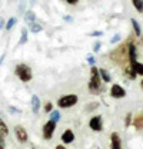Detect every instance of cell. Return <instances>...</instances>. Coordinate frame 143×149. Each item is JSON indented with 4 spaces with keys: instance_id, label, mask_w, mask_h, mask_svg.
<instances>
[{
    "instance_id": "obj_26",
    "label": "cell",
    "mask_w": 143,
    "mask_h": 149,
    "mask_svg": "<svg viewBox=\"0 0 143 149\" xmlns=\"http://www.w3.org/2000/svg\"><path fill=\"white\" fill-rule=\"evenodd\" d=\"M43 109H44V112H46V113H50V112L53 111V105H52V102H46Z\"/></svg>"
},
{
    "instance_id": "obj_1",
    "label": "cell",
    "mask_w": 143,
    "mask_h": 149,
    "mask_svg": "<svg viewBox=\"0 0 143 149\" xmlns=\"http://www.w3.org/2000/svg\"><path fill=\"white\" fill-rule=\"evenodd\" d=\"M110 59H112L116 65L126 66V63L129 62V50H127V45H119L115 50H112Z\"/></svg>"
},
{
    "instance_id": "obj_22",
    "label": "cell",
    "mask_w": 143,
    "mask_h": 149,
    "mask_svg": "<svg viewBox=\"0 0 143 149\" xmlns=\"http://www.w3.org/2000/svg\"><path fill=\"white\" fill-rule=\"evenodd\" d=\"M16 22H17V19L16 17H10L7 22H6V27H4V30H6V32L12 30V29H13V26L16 24Z\"/></svg>"
},
{
    "instance_id": "obj_16",
    "label": "cell",
    "mask_w": 143,
    "mask_h": 149,
    "mask_svg": "<svg viewBox=\"0 0 143 149\" xmlns=\"http://www.w3.org/2000/svg\"><path fill=\"white\" fill-rule=\"evenodd\" d=\"M20 35H22V36H20V40H19V46H23V45H26V43H27V36H29L27 29H26V27H23Z\"/></svg>"
},
{
    "instance_id": "obj_7",
    "label": "cell",
    "mask_w": 143,
    "mask_h": 149,
    "mask_svg": "<svg viewBox=\"0 0 143 149\" xmlns=\"http://www.w3.org/2000/svg\"><path fill=\"white\" fill-rule=\"evenodd\" d=\"M89 126H90V129L94 130V132H100V130L103 129V120H102V116H100V115L93 116V118L89 120Z\"/></svg>"
},
{
    "instance_id": "obj_4",
    "label": "cell",
    "mask_w": 143,
    "mask_h": 149,
    "mask_svg": "<svg viewBox=\"0 0 143 149\" xmlns=\"http://www.w3.org/2000/svg\"><path fill=\"white\" fill-rule=\"evenodd\" d=\"M77 100H79V97H77V95H65V96H62L59 100H57V106L59 108H62V109H67V108H72V106H74L76 103H77Z\"/></svg>"
},
{
    "instance_id": "obj_8",
    "label": "cell",
    "mask_w": 143,
    "mask_h": 149,
    "mask_svg": "<svg viewBox=\"0 0 143 149\" xmlns=\"http://www.w3.org/2000/svg\"><path fill=\"white\" fill-rule=\"evenodd\" d=\"M110 96H112V97H115V99L125 97L126 96L125 88H123V86H120V85H117V83L112 85V88H110Z\"/></svg>"
},
{
    "instance_id": "obj_35",
    "label": "cell",
    "mask_w": 143,
    "mask_h": 149,
    "mask_svg": "<svg viewBox=\"0 0 143 149\" xmlns=\"http://www.w3.org/2000/svg\"><path fill=\"white\" fill-rule=\"evenodd\" d=\"M66 1H67L69 4H77V3H79V0H66Z\"/></svg>"
},
{
    "instance_id": "obj_32",
    "label": "cell",
    "mask_w": 143,
    "mask_h": 149,
    "mask_svg": "<svg viewBox=\"0 0 143 149\" xmlns=\"http://www.w3.org/2000/svg\"><path fill=\"white\" fill-rule=\"evenodd\" d=\"M87 62H89L90 65H93V63H94V57H93L92 55H89L87 56Z\"/></svg>"
},
{
    "instance_id": "obj_34",
    "label": "cell",
    "mask_w": 143,
    "mask_h": 149,
    "mask_svg": "<svg viewBox=\"0 0 143 149\" xmlns=\"http://www.w3.org/2000/svg\"><path fill=\"white\" fill-rule=\"evenodd\" d=\"M4 57H6V52H3V53H1V56H0V66H1V63H3Z\"/></svg>"
},
{
    "instance_id": "obj_37",
    "label": "cell",
    "mask_w": 143,
    "mask_h": 149,
    "mask_svg": "<svg viewBox=\"0 0 143 149\" xmlns=\"http://www.w3.org/2000/svg\"><path fill=\"white\" fill-rule=\"evenodd\" d=\"M0 149H6L4 148V143H0Z\"/></svg>"
},
{
    "instance_id": "obj_36",
    "label": "cell",
    "mask_w": 143,
    "mask_h": 149,
    "mask_svg": "<svg viewBox=\"0 0 143 149\" xmlns=\"http://www.w3.org/2000/svg\"><path fill=\"white\" fill-rule=\"evenodd\" d=\"M54 149H67V148H66V146H65L63 143H60V145H57V146H56Z\"/></svg>"
},
{
    "instance_id": "obj_6",
    "label": "cell",
    "mask_w": 143,
    "mask_h": 149,
    "mask_svg": "<svg viewBox=\"0 0 143 149\" xmlns=\"http://www.w3.org/2000/svg\"><path fill=\"white\" fill-rule=\"evenodd\" d=\"M13 132H15V136H16V139H17L20 143H26L29 141V135H27L26 129L22 125H16L13 128Z\"/></svg>"
},
{
    "instance_id": "obj_11",
    "label": "cell",
    "mask_w": 143,
    "mask_h": 149,
    "mask_svg": "<svg viewBox=\"0 0 143 149\" xmlns=\"http://www.w3.org/2000/svg\"><path fill=\"white\" fill-rule=\"evenodd\" d=\"M127 50H129V63L136 62L137 52H136V45H135L133 42H132V43H127Z\"/></svg>"
},
{
    "instance_id": "obj_5",
    "label": "cell",
    "mask_w": 143,
    "mask_h": 149,
    "mask_svg": "<svg viewBox=\"0 0 143 149\" xmlns=\"http://www.w3.org/2000/svg\"><path fill=\"white\" fill-rule=\"evenodd\" d=\"M56 122L53 120H47L44 125H43V129H42V133H43V139H46V141H50L52 138H53L54 135V130H56Z\"/></svg>"
},
{
    "instance_id": "obj_12",
    "label": "cell",
    "mask_w": 143,
    "mask_h": 149,
    "mask_svg": "<svg viewBox=\"0 0 143 149\" xmlns=\"http://www.w3.org/2000/svg\"><path fill=\"white\" fill-rule=\"evenodd\" d=\"M30 103H32V112H33L35 115H37V113L40 112V105H42V103H40V97H39L37 95H33Z\"/></svg>"
},
{
    "instance_id": "obj_14",
    "label": "cell",
    "mask_w": 143,
    "mask_h": 149,
    "mask_svg": "<svg viewBox=\"0 0 143 149\" xmlns=\"http://www.w3.org/2000/svg\"><path fill=\"white\" fill-rule=\"evenodd\" d=\"M133 126H135L137 130L143 129V111L140 112L139 115L135 116V119H133Z\"/></svg>"
},
{
    "instance_id": "obj_29",
    "label": "cell",
    "mask_w": 143,
    "mask_h": 149,
    "mask_svg": "<svg viewBox=\"0 0 143 149\" xmlns=\"http://www.w3.org/2000/svg\"><path fill=\"white\" fill-rule=\"evenodd\" d=\"M100 47H102V43H100V42H96V43L93 45V52H99Z\"/></svg>"
},
{
    "instance_id": "obj_15",
    "label": "cell",
    "mask_w": 143,
    "mask_h": 149,
    "mask_svg": "<svg viewBox=\"0 0 143 149\" xmlns=\"http://www.w3.org/2000/svg\"><path fill=\"white\" fill-rule=\"evenodd\" d=\"M130 65V68L135 70V73L136 74H140V76H143V63H140V62H132V63H129Z\"/></svg>"
},
{
    "instance_id": "obj_39",
    "label": "cell",
    "mask_w": 143,
    "mask_h": 149,
    "mask_svg": "<svg viewBox=\"0 0 143 149\" xmlns=\"http://www.w3.org/2000/svg\"><path fill=\"white\" fill-rule=\"evenodd\" d=\"M142 43H143V37H142Z\"/></svg>"
},
{
    "instance_id": "obj_41",
    "label": "cell",
    "mask_w": 143,
    "mask_h": 149,
    "mask_svg": "<svg viewBox=\"0 0 143 149\" xmlns=\"http://www.w3.org/2000/svg\"><path fill=\"white\" fill-rule=\"evenodd\" d=\"M9 1H12V0H9Z\"/></svg>"
},
{
    "instance_id": "obj_24",
    "label": "cell",
    "mask_w": 143,
    "mask_h": 149,
    "mask_svg": "<svg viewBox=\"0 0 143 149\" xmlns=\"http://www.w3.org/2000/svg\"><path fill=\"white\" fill-rule=\"evenodd\" d=\"M59 119H60V112L59 111H52L50 112V120H53V122H59Z\"/></svg>"
},
{
    "instance_id": "obj_18",
    "label": "cell",
    "mask_w": 143,
    "mask_h": 149,
    "mask_svg": "<svg viewBox=\"0 0 143 149\" xmlns=\"http://www.w3.org/2000/svg\"><path fill=\"white\" fill-rule=\"evenodd\" d=\"M123 73H125L129 79H135V77L137 76V74L135 73V70H133L130 66H123Z\"/></svg>"
},
{
    "instance_id": "obj_31",
    "label": "cell",
    "mask_w": 143,
    "mask_h": 149,
    "mask_svg": "<svg viewBox=\"0 0 143 149\" xmlns=\"http://www.w3.org/2000/svg\"><path fill=\"white\" fill-rule=\"evenodd\" d=\"M9 111L12 112V113H20V109H17V108H13V106H10V108H9Z\"/></svg>"
},
{
    "instance_id": "obj_3",
    "label": "cell",
    "mask_w": 143,
    "mask_h": 149,
    "mask_svg": "<svg viewBox=\"0 0 143 149\" xmlns=\"http://www.w3.org/2000/svg\"><path fill=\"white\" fill-rule=\"evenodd\" d=\"M15 74L17 76L22 82H24V83L30 82L32 77H33L32 68L27 66V65H24V63H19V65H16V68H15Z\"/></svg>"
},
{
    "instance_id": "obj_25",
    "label": "cell",
    "mask_w": 143,
    "mask_h": 149,
    "mask_svg": "<svg viewBox=\"0 0 143 149\" xmlns=\"http://www.w3.org/2000/svg\"><path fill=\"white\" fill-rule=\"evenodd\" d=\"M24 4H26V0H20L19 7H17V13H20V15H24V13H26V10H24Z\"/></svg>"
},
{
    "instance_id": "obj_2",
    "label": "cell",
    "mask_w": 143,
    "mask_h": 149,
    "mask_svg": "<svg viewBox=\"0 0 143 149\" xmlns=\"http://www.w3.org/2000/svg\"><path fill=\"white\" fill-rule=\"evenodd\" d=\"M102 77L99 73V69L96 66L90 68V82H89V91L92 93H99L97 91L102 89Z\"/></svg>"
},
{
    "instance_id": "obj_30",
    "label": "cell",
    "mask_w": 143,
    "mask_h": 149,
    "mask_svg": "<svg viewBox=\"0 0 143 149\" xmlns=\"http://www.w3.org/2000/svg\"><path fill=\"white\" fill-rule=\"evenodd\" d=\"M130 122H132V113H127L126 115V126H130Z\"/></svg>"
},
{
    "instance_id": "obj_27",
    "label": "cell",
    "mask_w": 143,
    "mask_h": 149,
    "mask_svg": "<svg viewBox=\"0 0 143 149\" xmlns=\"http://www.w3.org/2000/svg\"><path fill=\"white\" fill-rule=\"evenodd\" d=\"M117 42H120V35H119V33H116L115 36L110 39V43H113V45H115V43H117Z\"/></svg>"
},
{
    "instance_id": "obj_23",
    "label": "cell",
    "mask_w": 143,
    "mask_h": 149,
    "mask_svg": "<svg viewBox=\"0 0 143 149\" xmlns=\"http://www.w3.org/2000/svg\"><path fill=\"white\" fill-rule=\"evenodd\" d=\"M132 4L139 13H143V0H132Z\"/></svg>"
},
{
    "instance_id": "obj_33",
    "label": "cell",
    "mask_w": 143,
    "mask_h": 149,
    "mask_svg": "<svg viewBox=\"0 0 143 149\" xmlns=\"http://www.w3.org/2000/svg\"><path fill=\"white\" fill-rule=\"evenodd\" d=\"M6 27V24H4V19L0 17V29H4Z\"/></svg>"
},
{
    "instance_id": "obj_21",
    "label": "cell",
    "mask_w": 143,
    "mask_h": 149,
    "mask_svg": "<svg viewBox=\"0 0 143 149\" xmlns=\"http://www.w3.org/2000/svg\"><path fill=\"white\" fill-rule=\"evenodd\" d=\"M42 29H43V27H42V24H40V23H37V22H35L33 24H30V26H29L30 33H39Z\"/></svg>"
},
{
    "instance_id": "obj_28",
    "label": "cell",
    "mask_w": 143,
    "mask_h": 149,
    "mask_svg": "<svg viewBox=\"0 0 143 149\" xmlns=\"http://www.w3.org/2000/svg\"><path fill=\"white\" fill-rule=\"evenodd\" d=\"M89 36H93V37H100V36H103V32L102 30H94V32H92Z\"/></svg>"
},
{
    "instance_id": "obj_13",
    "label": "cell",
    "mask_w": 143,
    "mask_h": 149,
    "mask_svg": "<svg viewBox=\"0 0 143 149\" xmlns=\"http://www.w3.org/2000/svg\"><path fill=\"white\" fill-rule=\"evenodd\" d=\"M23 19H24V23H27L30 26L36 22V13L33 10H26V13L23 15Z\"/></svg>"
},
{
    "instance_id": "obj_10",
    "label": "cell",
    "mask_w": 143,
    "mask_h": 149,
    "mask_svg": "<svg viewBox=\"0 0 143 149\" xmlns=\"http://www.w3.org/2000/svg\"><path fill=\"white\" fill-rule=\"evenodd\" d=\"M60 139H62L63 145H69V143H72V142L74 141V133H73V130H72V129H66L63 133H62Z\"/></svg>"
},
{
    "instance_id": "obj_17",
    "label": "cell",
    "mask_w": 143,
    "mask_h": 149,
    "mask_svg": "<svg viewBox=\"0 0 143 149\" xmlns=\"http://www.w3.org/2000/svg\"><path fill=\"white\" fill-rule=\"evenodd\" d=\"M99 73H100V77H102V80H103V82L109 83V82L112 80V76H110V73L107 72L106 69H99Z\"/></svg>"
},
{
    "instance_id": "obj_20",
    "label": "cell",
    "mask_w": 143,
    "mask_h": 149,
    "mask_svg": "<svg viewBox=\"0 0 143 149\" xmlns=\"http://www.w3.org/2000/svg\"><path fill=\"white\" fill-rule=\"evenodd\" d=\"M7 135H9V128H7V125L0 119V136H1V138H6Z\"/></svg>"
},
{
    "instance_id": "obj_9",
    "label": "cell",
    "mask_w": 143,
    "mask_h": 149,
    "mask_svg": "<svg viewBox=\"0 0 143 149\" xmlns=\"http://www.w3.org/2000/svg\"><path fill=\"white\" fill-rule=\"evenodd\" d=\"M110 149H122V139L117 132H112L110 135Z\"/></svg>"
},
{
    "instance_id": "obj_40",
    "label": "cell",
    "mask_w": 143,
    "mask_h": 149,
    "mask_svg": "<svg viewBox=\"0 0 143 149\" xmlns=\"http://www.w3.org/2000/svg\"><path fill=\"white\" fill-rule=\"evenodd\" d=\"M32 149H36V148H32Z\"/></svg>"
},
{
    "instance_id": "obj_38",
    "label": "cell",
    "mask_w": 143,
    "mask_h": 149,
    "mask_svg": "<svg viewBox=\"0 0 143 149\" xmlns=\"http://www.w3.org/2000/svg\"><path fill=\"white\" fill-rule=\"evenodd\" d=\"M140 88L143 89V80H140Z\"/></svg>"
},
{
    "instance_id": "obj_19",
    "label": "cell",
    "mask_w": 143,
    "mask_h": 149,
    "mask_svg": "<svg viewBox=\"0 0 143 149\" xmlns=\"http://www.w3.org/2000/svg\"><path fill=\"white\" fill-rule=\"evenodd\" d=\"M130 23H132V27H133V30H135V35H136V36H140L142 30H140L139 22H137L136 19H132V20H130Z\"/></svg>"
}]
</instances>
